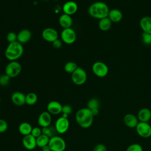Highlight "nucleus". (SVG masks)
Returning a JSON list of instances; mask_svg holds the SVG:
<instances>
[{"mask_svg":"<svg viewBox=\"0 0 151 151\" xmlns=\"http://www.w3.org/2000/svg\"><path fill=\"white\" fill-rule=\"evenodd\" d=\"M110 9L108 5L104 2L97 1L91 4L88 9L89 15L94 18L101 19L108 17Z\"/></svg>","mask_w":151,"mask_h":151,"instance_id":"obj_1","label":"nucleus"},{"mask_svg":"<svg viewBox=\"0 0 151 151\" xmlns=\"http://www.w3.org/2000/svg\"><path fill=\"white\" fill-rule=\"evenodd\" d=\"M76 120L77 124L82 128L90 127L93 122V115L90 109L82 108L79 109L76 113Z\"/></svg>","mask_w":151,"mask_h":151,"instance_id":"obj_2","label":"nucleus"},{"mask_svg":"<svg viewBox=\"0 0 151 151\" xmlns=\"http://www.w3.org/2000/svg\"><path fill=\"white\" fill-rule=\"evenodd\" d=\"M23 52L24 47L22 44L15 41L9 43L7 46L5 51V56L10 61H17L22 55Z\"/></svg>","mask_w":151,"mask_h":151,"instance_id":"obj_3","label":"nucleus"},{"mask_svg":"<svg viewBox=\"0 0 151 151\" xmlns=\"http://www.w3.org/2000/svg\"><path fill=\"white\" fill-rule=\"evenodd\" d=\"M48 146L51 151H64L66 143L63 138L55 135L50 138Z\"/></svg>","mask_w":151,"mask_h":151,"instance_id":"obj_4","label":"nucleus"},{"mask_svg":"<svg viewBox=\"0 0 151 151\" xmlns=\"http://www.w3.org/2000/svg\"><path fill=\"white\" fill-rule=\"evenodd\" d=\"M22 66L17 61H10L5 67V73L11 78L18 76L21 72Z\"/></svg>","mask_w":151,"mask_h":151,"instance_id":"obj_5","label":"nucleus"},{"mask_svg":"<svg viewBox=\"0 0 151 151\" xmlns=\"http://www.w3.org/2000/svg\"><path fill=\"white\" fill-rule=\"evenodd\" d=\"M87 75L86 71L81 67H78L71 74V80L74 84L81 86L84 84L87 80Z\"/></svg>","mask_w":151,"mask_h":151,"instance_id":"obj_6","label":"nucleus"},{"mask_svg":"<svg viewBox=\"0 0 151 151\" xmlns=\"http://www.w3.org/2000/svg\"><path fill=\"white\" fill-rule=\"evenodd\" d=\"M93 73L99 77H104L109 73V67L107 65L101 61H96L92 65Z\"/></svg>","mask_w":151,"mask_h":151,"instance_id":"obj_7","label":"nucleus"},{"mask_svg":"<svg viewBox=\"0 0 151 151\" xmlns=\"http://www.w3.org/2000/svg\"><path fill=\"white\" fill-rule=\"evenodd\" d=\"M60 35L62 41L67 44H73L76 41L77 38L75 31L71 28L63 29Z\"/></svg>","mask_w":151,"mask_h":151,"instance_id":"obj_8","label":"nucleus"},{"mask_svg":"<svg viewBox=\"0 0 151 151\" xmlns=\"http://www.w3.org/2000/svg\"><path fill=\"white\" fill-rule=\"evenodd\" d=\"M136 130L137 134L143 138H149L151 136V126L147 122H139Z\"/></svg>","mask_w":151,"mask_h":151,"instance_id":"obj_9","label":"nucleus"},{"mask_svg":"<svg viewBox=\"0 0 151 151\" xmlns=\"http://www.w3.org/2000/svg\"><path fill=\"white\" fill-rule=\"evenodd\" d=\"M69 126L70 123L68 119L61 116L57 119L54 127L57 133L59 134H64L68 130Z\"/></svg>","mask_w":151,"mask_h":151,"instance_id":"obj_10","label":"nucleus"},{"mask_svg":"<svg viewBox=\"0 0 151 151\" xmlns=\"http://www.w3.org/2000/svg\"><path fill=\"white\" fill-rule=\"evenodd\" d=\"M42 38L49 42H53L58 39V34L56 29L52 28H46L42 32Z\"/></svg>","mask_w":151,"mask_h":151,"instance_id":"obj_11","label":"nucleus"},{"mask_svg":"<svg viewBox=\"0 0 151 151\" xmlns=\"http://www.w3.org/2000/svg\"><path fill=\"white\" fill-rule=\"evenodd\" d=\"M62 9L64 14L71 16L77 12L78 10V5L73 1H67L63 4Z\"/></svg>","mask_w":151,"mask_h":151,"instance_id":"obj_12","label":"nucleus"},{"mask_svg":"<svg viewBox=\"0 0 151 151\" xmlns=\"http://www.w3.org/2000/svg\"><path fill=\"white\" fill-rule=\"evenodd\" d=\"M51 114L47 111L40 113L38 118V123L41 127L50 126L51 123Z\"/></svg>","mask_w":151,"mask_h":151,"instance_id":"obj_13","label":"nucleus"},{"mask_svg":"<svg viewBox=\"0 0 151 151\" xmlns=\"http://www.w3.org/2000/svg\"><path fill=\"white\" fill-rule=\"evenodd\" d=\"M22 145L27 150H33L37 147L36 138L31 134L24 136L22 138Z\"/></svg>","mask_w":151,"mask_h":151,"instance_id":"obj_14","label":"nucleus"},{"mask_svg":"<svg viewBox=\"0 0 151 151\" xmlns=\"http://www.w3.org/2000/svg\"><path fill=\"white\" fill-rule=\"evenodd\" d=\"M63 106L61 104L57 101H50L47 106V111L49 112L51 114L57 115L61 113Z\"/></svg>","mask_w":151,"mask_h":151,"instance_id":"obj_15","label":"nucleus"},{"mask_svg":"<svg viewBox=\"0 0 151 151\" xmlns=\"http://www.w3.org/2000/svg\"><path fill=\"white\" fill-rule=\"evenodd\" d=\"M25 96L21 91H15L11 95V101L15 105L21 106L25 104Z\"/></svg>","mask_w":151,"mask_h":151,"instance_id":"obj_16","label":"nucleus"},{"mask_svg":"<svg viewBox=\"0 0 151 151\" xmlns=\"http://www.w3.org/2000/svg\"><path fill=\"white\" fill-rule=\"evenodd\" d=\"M137 117L132 113H128L124 117L123 121L126 126L129 128H136L139 121Z\"/></svg>","mask_w":151,"mask_h":151,"instance_id":"obj_17","label":"nucleus"},{"mask_svg":"<svg viewBox=\"0 0 151 151\" xmlns=\"http://www.w3.org/2000/svg\"><path fill=\"white\" fill-rule=\"evenodd\" d=\"M139 25L143 32L151 34V17H143L140 20Z\"/></svg>","mask_w":151,"mask_h":151,"instance_id":"obj_18","label":"nucleus"},{"mask_svg":"<svg viewBox=\"0 0 151 151\" xmlns=\"http://www.w3.org/2000/svg\"><path fill=\"white\" fill-rule=\"evenodd\" d=\"M32 34L29 29H24L17 34V41L21 44L28 42L31 38Z\"/></svg>","mask_w":151,"mask_h":151,"instance_id":"obj_19","label":"nucleus"},{"mask_svg":"<svg viewBox=\"0 0 151 151\" xmlns=\"http://www.w3.org/2000/svg\"><path fill=\"white\" fill-rule=\"evenodd\" d=\"M58 22L59 24L63 29L71 28L73 25V19L71 17L65 14L60 15L58 19Z\"/></svg>","mask_w":151,"mask_h":151,"instance_id":"obj_20","label":"nucleus"},{"mask_svg":"<svg viewBox=\"0 0 151 151\" xmlns=\"http://www.w3.org/2000/svg\"><path fill=\"white\" fill-rule=\"evenodd\" d=\"M123 16V13L120 10L114 8L110 10L108 17L112 23H117L122 21Z\"/></svg>","mask_w":151,"mask_h":151,"instance_id":"obj_21","label":"nucleus"},{"mask_svg":"<svg viewBox=\"0 0 151 151\" xmlns=\"http://www.w3.org/2000/svg\"><path fill=\"white\" fill-rule=\"evenodd\" d=\"M137 119L141 122H147L151 119V111L148 108L141 109L137 113Z\"/></svg>","mask_w":151,"mask_h":151,"instance_id":"obj_22","label":"nucleus"},{"mask_svg":"<svg viewBox=\"0 0 151 151\" xmlns=\"http://www.w3.org/2000/svg\"><path fill=\"white\" fill-rule=\"evenodd\" d=\"M111 25H112V22L109 18V17H106V18H104L101 19H99V21L98 23L99 28H100V30L103 31H107L109 30L111 27Z\"/></svg>","mask_w":151,"mask_h":151,"instance_id":"obj_23","label":"nucleus"},{"mask_svg":"<svg viewBox=\"0 0 151 151\" xmlns=\"http://www.w3.org/2000/svg\"><path fill=\"white\" fill-rule=\"evenodd\" d=\"M32 129V127L30 123L28 122H22L18 126V131L19 132L22 134L24 136L26 135L30 134L31 133V131Z\"/></svg>","mask_w":151,"mask_h":151,"instance_id":"obj_24","label":"nucleus"},{"mask_svg":"<svg viewBox=\"0 0 151 151\" xmlns=\"http://www.w3.org/2000/svg\"><path fill=\"white\" fill-rule=\"evenodd\" d=\"M50 140V137L41 134L40 136L36 138L37 142V146L39 147H42L46 145H48V142Z\"/></svg>","mask_w":151,"mask_h":151,"instance_id":"obj_25","label":"nucleus"},{"mask_svg":"<svg viewBox=\"0 0 151 151\" xmlns=\"http://www.w3.org/2000/svg\"><path fill=\"white\" fill-rule=\"evenodd\" d=\"M38 100L37 95L33 92L28 93L25 96V104L29 106L34 105Z\"/></svg>","mask_w":151,"mask_h":151,"instance_id":"obj_26","label":"nucleus"},{"mask_svg":"<svg viewBox=\"0 0 151 151\" xmlns=\"http://www.w3.org/2000/svg\"><path fill=\"white\" fill-rule=\"evenodd\" d=\"M57 132L55 127L48 126L45 127H42V134H44L50 138L55 136V133Z\"/></svg>","mask_w":151,"mask_h":151,"instance_id":"obj_27","label":"nucleus"},{"mask_svg":"<svg viewBox=\"0 0 151 151\" xmlns=\"http://www.w3.org/2000/svg\"><path fill=\"white\" fill-rule=\"evenodd\" d=\"M78 67L77 64L73 61H68L64 65V70L66 73L72 74Z\"/></svg>","mask_w":151,"mask_h":151,"instance_id":"obj_28","label":"nucleus"},{"mask_svg":"<svg viewBox=\"0 0 151 151\" xmlns=\"http://www.w3.org/2000/svg\"><path fill=\"white\" fill-rule=\"evenodd\" d=\"M87 106V108L90 110L99 109L100 106V101L97 99L92 98L88 101Z\"/></svg>","mask_w":151,"mask_h":151,"instance_id":"obj_29","label":"nucleus"},{"mask_svg":"<svg viewBox=\"0 0 151 151\" xmlns=\"http://www.w3.org/2000/svg\"><path fill=\"white\" fill-rule=\"evenodd\" d=\"M142 40L145 45H151V34L142 32Z\"/></svg>","mask_w":151,"mask_h":151,"instance_id":"obj_30","label":"nucleus"},{"mask_svg":"<svg viewBox=\"0 0 151 151\" xmlns=\"http://www.w3.org/2000/svg\"><path fill=\"white\" fill-rule=\"evenodd\" d=\"M126 151H143V147L139 144L133 143L129 145Z\"/></svg>","mask_w":151,"mask_h":151,"instance_id":"obj_31","label":"nucleus"},{"mask_svg":"<svg viewBox=\"0 0 151 151\" xmlns=\"http://www.w3.org/2000/svg\"><path fill=\"white\" fill-rule=\"evenodd\" d=\"M10 79L11 78L6 74L1 75L0 76V86H7L10 81Z\"/></svg>","mask_w":151,"mask_h":151,"instance_id":"obj_32","label":"nucleus"},{"mask_svg":"<svg viewBox=\"0 0 151 151\" xmlns=\"http://www.w3.org/2000/svg\"><path fill=\"white\" fill-rule=\"evenodd\" d=\"M6 40L9 43L17 41V34L14 32H9L6 35Z\"/></svg>","mask_w":151,"mask_h":151,"instance_id":"obj_33","label":"nucleus"},{"mask_svg":"<svg viewBox=\"0 0 151 151\" xmlns=\"http://www.w3.org/2000/svg\"><path fill=\"white\" fill-rule=\"evenodd\" d=\"M8 127L7 122L2 119H0V133L5 132Z\"/></svg>","mask_w":151,"mask_h":151,"instance_id":"obj_34","label":"nucleus"},{"mask_svg":"<svg viewBox=\"0 0 151 151\" xmlns=\"http://www.w3.org/2000/svg\"><path fill=\"white\" fill-rule=\"evenodd\" d=\"M72 111H73V108L71 106L68 104H65L63 106L62 111H61L62 114H66L69 116L72 113Z\"/></svg>","mask_w":151,"mask_h":151,"instance_id":"obj_35","label":"nucleus"},{"mask_svg":"<svg viewBox=\"0 0 151 151\" xmlns=\"http://www.w3.org/2000/svg\"><path fill=\"white\" fill-rule=\"evenodd\" d=\"M31 134L34 137L37 138V137H38V136H40L42 134V129H41L40 127H32V129Z\"/></svg>","mask_w":151,"mask_h":151,"instance_id":"obj_36","label":"nucleus"},{"mask_svg":"<svg viewBox=\"0 0 151 151\" xmlns=\"http://www.w3.org/2000/svg\"><path fill=\"white\" fill-rule=\"evenodd\" d=\"M93 151H107V148L104 145L99 143L94 147Z\"/></svg>","mask_w":151,"mask_h":151,"instance_id":"obj_37","label":"nucleus"},{"mask_svg":"<svg viewBox=\"0 0 151 151\" xmlns=\"http://www.w3.org/2000/svg\"><path fill=\"white\" fill-rule=\"evenodd\" d=\"M52 44L53 47H54L55 48H57V49L60 48L62 47V45H63L62 41H61V40H59V39L56 40L55 41H54L53 42H52Z\"/></svg>","mask_w":151,"mask_h":151,"instance_id":"obj_38","label":"nucleus"},{"mask_svg":"<svg viewBox=\"0 0 151 151\" xmlns=\"http://www.w3.org/2000/svg\"><path fill=\"white\" fill-rule=\"evenodd\" d=\"M91 110V113L93 115V116H96L99 113V109H93V110Z\"/></svg>","mask_w":151,"mask_h":151,"instance_id":"obj_39","label":"nucleus"},{"mask_svg":"<svg viewBox=\"0 0 151 151\" xmlns=\"http://www.w3.org/2000/svg\"><path fill=\"white\" fill-rule=\"evenodd\" d=\"M42 151H51L50 148L48 145H46V146H44V147H42Z\"/></svg>","mask_w":151,"mask_h":151,"instance_id":"obj_40","label":"nucleus"},{"mask_svg":"<svg viewBox=\"0 0 151 151\" xmlns=\"http://www.w3.org/2000/svg\"><path fill=\"white\" fill-rule=\"evenodd\" d=\"M1 96H0V102H1Z\"/></svg>","mask_w":151,"mask_h":151,"instance_id":"obj_41","label":"nucleus"},{"mask_svg":"<svg viewBox=\"0 0 151 151\" xmlns=\"http://www.w3.org/2000/svg\"><path fill=\"white\" fill-rule=\"evenodd\" d=\"M53 1H58V0H53Z\"/></svg>","mask_w":151,"mask_h":151,"instance_id":"obj_42","label":"nucleus"}]
</instances>
